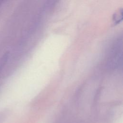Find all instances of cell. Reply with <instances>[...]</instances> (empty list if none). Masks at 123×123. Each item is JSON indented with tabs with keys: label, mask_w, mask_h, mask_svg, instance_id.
Masks as SVG:
<instances>
[{
	"label": "cell",
	"mask_w": 123,
	"mask_h": 123,
	"mask_svg": "<svg viewBox=\"0 0 123 123\" xmlns=\"http://www.w3.org/2000/svg\"><path fill=\"white\" fill-rule=\"evenodd\" d=\"M122 61V40L121 39L116 41L111 49L108 64L111 68L115 69L120 66Z\"/></svg>",
	"instance_id": "obj_1"
},
{
	"label": "cell",
	"mask_w": 123,
	"mask_h": 123,
	"mask_svg": "<svg viewBox=\"0 0 123 123\" xmlns=\"http://www.w3.org/2000/svg\"><path fill=\"white\" fill-rule=\"evenodd\" d=\"M122 10H119V11L113 15V20L114 23L115 24H119L122 20Z\"/></svg>",
	"instance_id": "obj_2"
},
{
	"label": "cell",
	"mask_w": 123,
	"mask_h": 123,
	"mask_svg": "<svg viewBox=\"0 0 123 123\" xmlns=\"http://www.w3.org/2000/svg\"><path fill=\"white\" fill-rule=\"evenodd\" d=\"M101 91V88H99L97 91V92L95 94V97H94V102H96L97 101L98 99V98H99V94H100V92Z\"/></svg>",
	"instance_id": "obj_3"
}]
</instances>
